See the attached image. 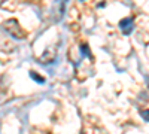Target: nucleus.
Listing matches in <instances>:
<instances>
[{"label":"nucleus","instance_id":"nucleus-1","mask_svg":"<svg viewBox=\"0 0 149 134\" xmlns=\"http://www.w3.org/2000/svg\"><path fill=\"white\" fill-rule=\"evenodd\" d=\"M5 30L12 36V37H15V39H24V31L19 27L18 21H15V19L5 21Z\"/></svg>","mask_w":149,"mask_h":134},{"label":"nucleus","instance_id":"nucleus-2","mask_svg":"<svg viewBox=\"0 0 149 134\" xmlns=\"http://www.w3.org/2000/svg\"><path fill=\"white\" fill-rule=\"evenodd\" d=\"M66 3H67V0H55V3L52 5L55 19H60L61 17H63L64 10H66Z\"/></svg>","mask_w":149,"mask_h":134},{"label":"nucleus","instance_id":"nucleus-3","mask_svg":"<svg viewBox=\"0 0 149 134\" xmlns=\"http://www.w3.org/2000/svg\"><path fill=\"white\" fill-rule=\"evenodd\" d=\"M119 27L122 30L124 34H130L134 28V22H133V18H124L121 22H119Z\"/></svg>","mask_w":149,"mask_h":134},{"label":"nucleus","instance_id":"nucleus-4","mask_svg":"<svg viewBox=\"0 0 149 134\" xmlns=\"http://www.w3.org/2000/svg\"><path fill=\"white\" fill-rule=\"evenodd\" d=\"M30 76H31L34 81H37V83H43V82H45V79H43V78H40L39 75H36L34 72H30Z\"/></svg>","mask_w":149,"mask_h":134},{"label":"nucleus","instance_id":"nucleus-5","mask_svg":"<svg viewBox=\"0 0 149 134\" xmlns=\"http://www.w3.org/2000/svg\"><path fill=\"white\" fill-rule=\"evenodd\" d=\"M81 52H82V54H85V55H88V57H91L90 49H88V46H86V45H82V46H81Z\"/></svg>","mask_w":149,"mask_h":134},{"label":"nucleus","instance_id":"nucleus-6","mask_svg":"<svg viewBox=\"0 0 149 134\" xmlns=\"http://www.w3.org/2000/svg\"><path fill=\"white\" fill-rule=\"evenodd\" d=\"M140 116H142L145 121H149V110H142V112H140Z\"/></svg>","mask_w":149,"mask_h":134},{"label":"nucleus","instance_id":"nucleus-7","mask_svg":"<svg viewBox=\"0 0 149 134\" xmlns=\"http://www.w3.org/2000/svg\"><path fill=\"white\" fill-rule=\"evenodd\" d=\"M2 3H5V0H2Z\"/></svg>","mask_w":149,"mask_h":134}]
</instances>
